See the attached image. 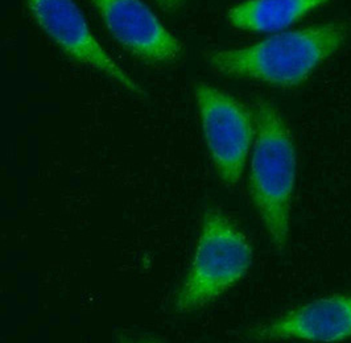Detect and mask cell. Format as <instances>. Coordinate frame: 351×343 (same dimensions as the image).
<instances>
[{
	"mask_svg": "<svg viewBox=\"0 0 351 343\" xmlns=\"http://www.w3.org/2000/svg\"><path fill=\"white\" fill-rule=\"evenodd\" d=\"M107 31L124 49L152 65L182 56V45L141 0H90Z\"/></svg>",
	"mask_w": 351,
	"mask_h": 343,
	"instance_id": "6",
	"label": "cell"
},
{
	"mask_svg": "<svg viewBox=\"0 0 351 343\" xmlns=\"http://www.w3.org/2000/svg\"><path fill=\"white\" fill-rule=\"evenodd\" d=\"M329 0H246L228 8V23L247 32H279Z\"/></svg>",
	"mask_w": 351,
	"mask_h": 343,
	"instance_id": "8",
	"label": "cell"
},
{
	"mask_svg": "<svg viewBox=\"0 0 351 343\" xmlns=\"http://www.w3.org/2000/svg\"><path fill=\"white\" fill-rule=\"evenodd\" d=\"M350 24L335 20L295 31H282L238 49L213 51L211 68L230 77L279 87L305 82L349 38Z\"/></svg>",
	"mask_w": 351,
	"mask_h": 343,
	"instance_id": "1",
	"label": "cell"
},
{
	"mask_svg": "<svg viewBox=\"0 0 351 343\" xmlns=\"http://www.w3.org/2000/svg\"><path fill=\"white\" fill-rule=\"evenodd\" d=\"M38 28L73 61L95 69L127 91L143 90L102 48L74 0H27Z\"/></svg>",
	"mask_w": 351,
	"mask_h": 343,
	"instance_id": "5",
	"label": "cell"
},
{
	"mask_svg": "<svg viewBox=\"0 0 351 343\" xmlns=\"http://www.w3.org/2000/svg\"><path fill=\"white\" fill-rule=\"evenodd\" d=\"M255 144L250 193L268 235L278 250L287 244L291 201L296 181V150L291 131L274 104H254Z\"/></svg>",
	"mask_w": 351,
	"mask_h": 343,
	"instance_id": "2",
	"label": "cell"
},
{
	"mask_svg": "<svg viewBox=\"0 0 351 343\" xmlns=\"http://www.w3.org/2000/svg\"><path fill=\"white\" fill-rule=\"evenodd\" d=\"M259 340L298 338L304 341H341L351 337V296L321 298L295 309L254 334Z\"/></svg>",
	"mask_w": 351,
	"mask_h": 343,
	"instance_id": "7",
	"label": "cell"
},
{
	"mask_svg": "<svg viewBox=\"0 0 351 343\" xmlns=\"http://www.w3.org/2000/svg\"><path fill=\"white\" fill-rule=\"evenodd\" d=\"M155 1L165 10H176V8H180L186 0H155Z\"/></svg>",
	"mask_w": 351,
	"mask_h": 343,
	"instance_id": "9",
	"label": "cell"
},
{
	"mask_svg": "<svg viewBox=\"0 0 351 343\" xmlns=\"http://www.w3.org/2000/svg\"><path fill=\"white\" fill-rule=\"evenodd\" d=\"M252 263L246 237L219 210L209 209L202 220L193 263L176 296L178 311H192L228 289Z\"/></svg>",
	"mask_w": 351,
	"mask_h": 343,
	"instance_id": "3",
	"label": "cell"
},
{
	"mask_svg": "<svg viewBox=\"0 0 351 343\" xmlns=\"http://www.w3.org/2000/svg\"><path fill=\"white\" fill-rule=\"evenodd\" d=\"M194 97L211 160L221 178L234 185L242 177L255 139L254 113L208 84H197Z\"/></svg>",
	"mask_w": 351,
	"mask_h": 343,
	"instance_id": "4",
	"label": "cell"
}]
</instances>
